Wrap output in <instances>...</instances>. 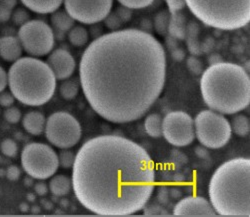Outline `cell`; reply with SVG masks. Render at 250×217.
<instances>
[{
	"mask_svg": "<svg viewBox=\"0 0 250 217\" xmlns=\"http://www.w3.org/2000/svg\"><path fill=\"white\" fill-rule=\"evenodd\" d=\"M80 84L92 109L112 123L141 118L160 96L166 56L160 42L141 29L95 38L79 64Z\"/></svg>",
	"mask_w": 250,
	"mask_h": 217,
	"instance_id": "cell-1",
	"label": "cell"
},
{
	"mask_svg": "<svg viewBox=\"0 0 250 217\" xmlns=\"http://www.w3.org/2000/svg\"><path fill=\"white\" fill-rule=\"evenodd\" d=\"M71 181L77 200L88 211L126 216L148 203L155 167L147 151L136 142L119 135H99L79 148Z\"/></svg>",
	"mask_w": 250,
	"mask_h": 217,
	"instance_id": "cell-2",
	"label": "cell"
},
{
	"mask_svg": "<svg viewBox=\"0 0 250 217\" xmlns=\"http://www.w3.org/2000/svg\"><path fill=\"white\" fill-rule=\"evenodd\" d=\"M200 89L209 109L223 115L236 114L250 103V78L238 64L220 62L202 72Z\"/></svg>",
	"mask_w": 250,
	"mask_h": 217,
	"instance_id": "cell-3",
	"label": "cell"
},
{
	"mask_svg": "<svg viewBox=\"0 0 250 217\" xmlns=\"http://www.w3.org/2000/svg\"><path fill=\"white\" fill-rule=\"evenodd\" d=\"M250 159L237 157L221 164L213 173L208 193L216 214L250 216Z\"/></svg>",
	"mask_w": 250,
	"mask_h": 217,
	"instance_id": "cell-4",
	"label": "cell"
},
{
	"mask_svg": "<svg viewBox=\"0 0 250 217\" xmlns=\"http://www.w3.org/2000/svg\"><path fill=\"white\" fill-rule=\"evenodd\" d=\"M56 78L48 64L36 57H21L10 66L8 86L16 100L28 106H41L54 95Z\"/></svg>",
	"mask_w": 250,
	"mask_h": 217,
	"instance_id": "cell-5",
	"label": "cell"
},
{
	"mask_svg": "<svg viewBox=\"0 0 250 217\" xmlns=\"http://www.w3.org/2000/svg\"><path fill=\"white\" fill-rule=\"evenodd\" d=\"M201 22L220 30H235L250 22V0H185Z\"/></svg>",
	"mask_w": 250,
	"mask_h": 217,
	"instance_id": "cell-6",
	"label": "cell"
},
{
	"mask_svg": "<svg viewBox=\"0 0 250 217\" xmlns=\"http://www.w3.org/2000/svg\"><path fill=\"white\" fill-rule=\"evenodd\" d=\"M193 120L195 138L202 146L218 149L230 140L231 125L223 114L211 109H205L200 111Z\"/></svg>",
	"mask_w": 250,
	"mask_h": 217,
	"instance_id": "cell-7",
	"label": "cell"
},
{
	"mask_svg": "<svg viewBox=\"0 0 250 217\" xmlns=\"http://www.w3.org/2000/svg\"><path fill=\"white\" fill-rule=\"evenodd\" d=\"M21 166L33 179L45 180L52 177L58 170V155L47 144L30 142L22 149Z\"/></svg>",
	"mask_w": 250,
	"mask_h": 217,
	"instance_id": "cell-8",
	"label": "cell"
},
{
	"mask_svg": "<svg viewBox=\"0 0 250 217\" xmlns=\"http://www.w3.org/2000/svg\"><path fill=\"white\" fill-rule=\"evenodd\" d=\"M46 139L60 149H69L81 139L82 130L78 120L70 113L57 111L52 113L45 123Z\"/></svg>",
	"mask_w": 250,
	"mask_h": 217,
	"instance_id": "cell-9",
	"label": "cell"
},
{
	"mask_svg": "<svg viewBox=\"0 0 250 217\" xmlns=\"http://www.w3.org/2000/svg\"><path fill=\"white\" fill-rule=\"evenodd\" d=\"M23 50L32 57L49 54L54 47L52 28L42 20L33 19L20 26L17 35Z\"/></svg>",
	"mask_w": 250,
	"mask_h": 217,
	"instance_id": "cell-10",
	"label": "cell"
},
{
	"mask_svg": "<svg viewBox=\"0 0 250 217\" xmlns=\"http://www.w3.org/2000/svg\"><path fill=\"white\" fill-rule=\"evenodd\" d=\"M162 136L173 146H188L195 139L194 120L184 111H171L162 120Z\"/></svg>",
	"mask_w": 250,
	"mask_h": 217,
	"instance_id": "cell-11",
	"label": "cell"
},
{
	"mask_svg": "<svg viewBox=\"0 0 250 217\" xmlns=\"http://www.w3.org/2000/svg\"><path fill=\"white\" fill-rule=\"evenodd\" d=\"M113 5V0H64L65 11L83 24H96L103 21Z\"/></svg>",
	"mask_w": 250,
	"mask_h": 217,
	"instance_id": "cell-12",
	"label": "cell"
},
{
	"mask_svg": "<svg viewBox=\"0 0 250 217\" xmlns=\"http://www.w3.org/2000/svg\"><path fill=\"white\" fill-rule=\"evenodd\" d=\"M172 214L176 216H215L216 212L210 201L202 196L191 195L179 200Z\"/></svg>",
	"mask_w": 250,
	"mask_h": 217,
	"instance_id": "cell-13",
	"label": "cell"
},
{
	"mask_svg": "<svg viewBox=\"0 0 250 217\" xmlns=\"http://www.w3.org/2000/svg\"><path fill=\"white\" fill-rule=\"evenodd\" d=\"M46 63L57 80L68 79L75 71L76 62L72 54L63 48L52 50Z\"/></svg>",
	"mask_w": 250,
	"mask_h": 217,
	"instance_id": "cell-14",
	"label": "cell"
},
{
	"mask_svg": "<svg viewBox=\"0 0 250 217\" xmlns=\"http://www.w3.org/2000/svg\"><path fill=\"white\" fill-rule=\"evenodd\" d=\"M22 45L18 37L7 35L0 37V57L7 62H15L22 55Z\"/></svg>",
	"mask_w": 250,
	"mask_h": 217,
	"instance_id": "cell-15",
	"label": "cell"
},
{
	"mask_svg": "<svg viewBox=\"0 0 250 217\" xmlns=\"http://www.w3.org/2000/svg\"><path fill=\"white\" fill-rule=\"evenodd\" d=\"M45 123V116L39 111H29L22 118V125L25 131L31 135H40L42 133Z\"/></svg>",
	"mask_w": 250,
	"mask_h": 217,
	"instance_id": "cell-16",
	"label": "cell"
},
{
	"mask_svg": "<svg viewBox=\"0 0 250 217\" xmlns=\"http://www.w3.org/2000/svg\"><path fill=\"white\" fill-rule=\"evenodd\" d=\"M22 4L29 10L38 14H48L58 10L64 0H21Z\"/></svg>",
	"mask_w": 250,
	"mask_h": 217,
	"instance_id": "cell-17",
	"label": "cell"
},
{
	"mask_svg": "<svg viewBox=\"0 0 250 217\" xmlns=\"http://www.w3.org/2000/svg\"><path fill=\"white\" fill-rule=\"evenodd\" d=\"M187 23H188V20H187L186 15L181 11L170 13L168 34L177 40H185Z\"/></svg>",
	"mask_w": 250,
	"mask_h": 217,
	"instance_id": "cell-18",
	"label": "cell"
},
{
	"mask_svg": "<svg viewBox=\"0 0 250 217\" xmlns=\"http://www.w3.org/2000/svg\"><path fill=\"white\" fill-rule=\"evenodd\" d=\"M72 188V181L66 175H53L49 182V190L54 196H65Z\"/></svg>",
	"mask_w": 250,
	"mask_h": 217,
	"instance_id": "cell-19",
	"label": "cell"
},
{
	"mask_svg": "<svg viewBox=\"0 0 250 217\" xmlns=\"http://www.w3.org/2000/svg\"><path fill=\"white\" fill-rule=\"evenodd\" d=\"M51 24L60 32H67L73 26L75 20L66 12L62 10H56L51 15Z\"/></svg>",
	"mask_w": 250,
	"mask_h": 217,
	"instance_id": "cell-20",
	"label": "cell"
},
{
	"mask_svg": "<svg viewBox=\"0 0 250 217\" xmlns=\"http://www.w3.org/2000/svg\"><path fill=\"white\" fill-rule=\"evenodd\" d=\"M162 120L163 118L157 113H151L145 118L144 129L150 137L158 138L162 136Z\"/></svg>",
	"mask_w": 250,
	"mask_h": 217,
	"instance_id": "cell-21",
	"label": "cell"
},
{
	"mask_svg": "<svg viewBox=\"0 0 250 217\" xmlns=\"http://www.w3.org/2000/svg\"><path fill=\"white\" fill-rule=\"evenodd\" d=\"M68 40L75 47H83L89 40V32L83 26H73L68 31Z\"/></svg>",
	"mask_w": 250,
	"mask_h": 217,
	"instance_id": "cell-22",
	"label": "cell"
},
{
	"mask_svg": "<svg viewBox=\"0 0 250 217\" xmlns=\"http://www.w3.org/2000/svg\"><path fill=\"white\" fill-rule=\"evenodd\" d=\"M231 125V130L232 131L240 137H244L249 134L250 131V124H249V119L247 116L243 114H238L232 119V124Z\"/></svg>",
	"mask_w": 250,
	"mask_h": 217,
	"instance_id": "cell-23",
	"label": "cell"
},
{
	"mask_svg": "<svg viewBox=\"0 0 250 217\" xmlns=\"http://www.w3.org/2000/svg\"><path fill=\"white\" fill-rule=\"evenodd\" d=\"M79 91V85L75 80L65 79L59 86L60 95L66 100L74 99Z\"/></svg>",
	"mask_w": 250,
	"mask_h": 217,
	"instance_id": "cell-24",
	"label": "cell"
},
{
	"mask_svg": "<svg viewBox=\"0 0 250 217\" xmlns=\"http://www.w3.org/2000/svg\"><path fill=\"white\" fill-rule=\"evenodd\" d=\"M170 18V12L163 10L156 14L154 18V28L160 35L168 34V23Z\"/></svg>",
	"mask_w": 250,
	"mask_h": 217,
	"instance_id": "cell-25",
	"label": "cell"
},
{
	"mask_svg": "<svg viewBox=\"0 0 250 217\" xmlns=\"http://www.w3.org/2000/svg\"><path fill=\"white\" fill-rule=\"evenodd\" d=\"M74 161H75V154L68 149H62L60 151V153L58 154L59 166L63 167L65 169L72 168Z\"/></svg>",
	"mask_w": 250,
	"mask_h": 217,
	"instance_id": "cell-26",
	"label": "cell"
},
{
	"mask_svg": "<svg viewBox=\"0 0 250 217\" xmlns=\"http://www.w3.org/2000/svg\"><path fill=\"white\" fill-rule=\"evenodd\" d=\"M0 149H1V152L3 155L9 158H13L17 155L18 153V146L17 143L10 139L6 138L1 142V145H0Z\"/></svg>",
	"mask_w": 250,
	"mask_h": 217,
	"instance_id": "cell-27",
	"label": "cell"
},
{
	"mask_svg": "<svg viewBox=\"0 0 250 217\" xmlns=\"http://www.w3.org/2000/svg\"><path fill=\"white\" fill-rule=\"evenodd\" d=\"M103 21H104V24H105V26L111 31L120 30V28L123 25V22L118 17V15L115 13V11H113V12L110 11L109 14L105 18H104Z\"/></svg>",
	"mask_w": 250,
	"mask_h": 217,
	"instance_id": "cell-28",
	"label": "cell"
},
{
	"mask_svg": "<svg viewBox=\"0 0 250 217\" xmlns=\"http://www.w3.org/2000/svg\"><path fill=\"white\" fill-rule=\"evenodd\" d=\"M122 5L130 9H142L151 5L154 0H117Z\"/></svg>",
	"mask_w": 250,
	"mask_h": 217,
	"instance_id": "cell-29",
	"label": "cell"
},
{
	"mask_svg": "<svg viewBox=\"0 0 250 217\" xmlns=\"http://www.w3.org/2000/svg\"><path fill=\"white\" fill-rule=\"evenodd\" d=\"M186 65L187 68H188L189 71L194 75H200L204 71L202 61L194 55H191L187 58Z\"/></svg>",
	"mask_w": 250,
	"mask_h": 217,
	"instance_id": "cell-30",
	"label": "cell"
},
{
	"mask_svg": "<svg viewBox=\"0 0 250 217\" xmlns=\"http://www.w3.org/2000/svg\"><path fill=\"white\" fill-rule=\"evenodd\" d=\"M4 118L8 123L16 124L21 120V111L17 107L10 106L4 111Z\"/></svg>",
	"mask_w": 250,
	"mask_h": 217,
	"instance_id": "cell-31",
	"label": "cell"
},
{
	"mask_svg": "<svg viewBox=\"0 0 250 217\" xmlns=\"http://www.w3.org/2000/svg\"><path fill=\"white\" fill-rule=\"evenodd\" d=\"M11 18L16 25L21 26L26 23L27 21H29V14L25 9L18 8L15 11H12Z\"/></svg>",
	"mask_w": 250,
	"mask_h": 217,
	"instance_id": "cell-32",
	"label": "cell"
},
{
	"mask_svg": "<svg viewBox=\"0 0 250 217\" xmlns=\"http://www.w3.org/2000/svg\"><path fill=\"white\" fill-rule=\"evenodd\" d=\"M187 48H188L191 55L198 56L202 54V48H201V42L198 40V37H189L185 38Z\"/></svg>",
	"mask_w": 250,
	"mask_h": 217,
	"instance_id": "cell-33",
	"label": "cell"
},
{
	"mask_svg": "<svg viewBox=\"0 0 250 217\" xmlns=\"http://www.w3.org/2000/svg\"><path fill=\"white\" fill-rule=\"evenodd\" d=\"M144 211L143 214L144 215H147V216H153V215H167L169 214L167 210H165L162 206L160 205H150L148 207H144Z\"/></svg>",
	"mask_w": 250,
	"mask_h": 217,
	"instance_id": "cell-34",
	"label": "cell"
},
{
	"mask_svg": "<svg viewBox=\"0 0 250 217\" xmlns=\"http://www.w3.org/2000/svg\"><path fill=\"white\" fill-rule=\"evenodd\" d=\"M166 4L168 6V11L170 13L182 11V9L186 6L185 0H165Z\"/></svg>",
	"mask_w": 250,
	"mask_h": 217,
	"instance_id": "cell-35",
	"label": "cell"
},
{
	"mask_svg": "<svg viewBox=\"0 0 250 217\" xmlns=\"http://www.w3.org/2000/svg\"><path fill=\"white\" fill-rule=\"evenodd\" d=\"M115 13L118 15V17L121 19V21H122L123 23L128 22V21L132 17V9L127 8V7H125V6L117 7V9L115 10Z\"/></svg>",
	"mask_w": 250,
	"mask_h": 217,
	"instance_id": "cell-36",
	"label": "cell"
},
{
	"mask_svg": "<svg viewBox=\"0 0 250 217\" xmlns=\"http://www.w3.org/2000/svg\"><path fill=\"white\" fill-rule=\"evenodd\" d=\"M14 100H15V97L11 92H6V91L0 92V106L8 108L12 106V104L14 103Z\"/></svg>",
	"mask_w": 250,
	"mask_h": 217,
	"instance_id": "cell-37",
	"label": "cell"
},
{
	"mask_svg": "<svg viewBox=\"0 0 250 217\" xmlns=\"http://www.w3.org/2000/svg\"><path fill=\"white\" fill-rule=\"evenodd\" d=\"M21 176V170L17 165H11L6 170V177L10 181H16Z\"/></svg>",
	"mask_w": 250,
	"mask_h": 217,
	"instance_id": "cell-38",
	"label": "cell"
},
{
	"mask_svg": "<svg viewBox=\"0 0 250 217\" xmlns=\"http://www.w3.org/2000/svg\"><path fill=\"white\" fill-rule=\"evenodd\" d=\"M12 15V9L0 2V22H6Z\"/></svg>",
	"mask_w": 250,
	"mask_h": 217,
	"instance_id": "cell-39",
	"label": "cell"
},
{
	"mask_svg": "<svg viewBox=\"0 0 250 217\" xmlns=\"http://www.w3.org/2000/svg\"><path fill=\"white\" fill-rule=\"evenodd\" d=\"M34 191L38 196H45V195L48 193V186L43 180H39L34 185Z\"/></svg>",
	"mask_w": 250,
	"mask_h": 217,
	"instance_id": "cell-40",
	"label": "cell"
},
{
	"mask_svg": "<svg viewBox=\"0 0 250 217\" xmlns=\"http://www.w3.org/2000/svg\"><path fill=\"white\" fill-rule=\"evenodd\" d=\"M8 85V73L3 67L0 66V92L5 90Z\"/></svg>",
	"mask_w": 250,
	"mask_h": 217,
	"instance_id": "cell-41",
	"label": "cell"
},
{
	"mask_svg": "<svg viewBox=\"0 0 250 217\" xmlns=\"http://www.w3.org/2000/svg\"><path fill=\"white\" fill-rule=\"evenodd\" d=\"M170 52H171L172 58H173L175 61H177V62L182 61V60L185 58V56H186V53H185V51L182 49L181 46L177 47L176 49H174V50H172V51H170Z\"/></svg>",
	"mask_w": 250,
	"mask_h": 217,
	"instance_id": "cell-42",
	"label": "cell"
},
{
	"mask_svg": "<svg viewBox=\"0 0 250 217\" xmlns=\"http://www.w3.org/2000/svg\"><path fill=\"white\" fill-rule=\"evenodd\" d=\"M179 41L180 40H177L176 38H174V37L169 35V36L166 37V41H165L166 42V46L169 48L170 51H172V50H174V49H176L177 47L180 46Z\"/></svg>",
	"mask_w": 250,
	"mask_h": 217,
	"instance_id": "cell-43",
	"label": "cell"
},
{
	"mask_svg": "<svg viewBox=\"0 0 250 217\" xmlns=\"http://www.w3.org/2000/svg\"><path fill=\"white\" fill-rule=\"evenodd\" d=\"M168 194L169 192L166 190L164 187L159 189V192H158V200L161 204H166L168 202Z\"/></svg>",
	"mask_w": 250,
	"mask_h": 217,
	"instance_id": "cell-44",
	"label": "cell"
},
{
	"mask_svg": "<svg viewBox=\"0 0 250 217\" xmlns=\"http://www.w3.org/2000/svg\"><path fill=\"white\" fill-rule=\"evenodd\" d=\"M213 45H214V41H213V39H211V38L207 39L206 41L202 42V43H201L202 53H205V52H210V51H211V49L213 48Z\"/></svg>",
	"mask_w": 250,
	"mask_h": 217,
	"instance_id": "cell-45",
	"label": "cell"
},
{
	"mask_svg": "<svg viewBox=\"0 0 250 217\" xmlns=\"http://www.w3.org/2000/svg\"><path fill=\"white\" fill-rule=\"evenodd\" d=\"M206 147H197L196 148V150H195V152H196V155L198 156V157H200V158H202V159H206L208 156H209V153L207 152V150L205 149Z\"/></svg>",
	"mask_w": 250,
	"mask_h": 217,
	"instance_id": "cell-46",
	"label": "cell"
},
{
	"mask_svg": "<svg viewBox=\"0 0 250 217\" xmlns=\"http://www.w3.org/2000/svg\"><path fill=\"white\" fill-rule=\"evenodd\" d=\"M222 61H223V59H222V57L218 53H213V54H211L209 56V58H208V62H209L210 65L217 64V63H220Z\"/></svg>",
	"mask_w": 250,
	"mask_h": 217,
	"instance_id": "cell-47",
	"label": "cell"
},
{
	"mask_svg": "<svg viewBox=\"0 0 250 217\" xmlns=\"http://www.w3.org/2000/svg\"><path fill=\"white\" fill-rule=\"evenodd\" d=\"M0 2L4 4V5H6V6H8L9 8L13 9L17 4V0H0Z\"/></svg>",
	"mask_w": 250,
	"mask_h": 217,
	"instance_id": "cell-48",
	"label": "cell"
},
{
	"mask_svg": "<svg viewBox=\"0 0 250 217\" xmlns=\"http://www.w3.org/2000/svg\"><path fill=\"white\" fill-rule=\"evenodd\" d=\"M20 207H21V211L22 212H27L29 210V207H28V205L26 203L21 204V206H20Z\"/></svg>",
	"mask_w": 250,
	"mask_h": 217,
	"instance_id": "cell-49",
	"label": "cell"
},
{
	"mask_svg": "<svg viewBox=\"0 0 250 217\" xmlns=\"http://www.w3.org/2000/svg\"><path fill=\"white\" fill-rule=\"evenodd\" d=\"M29 197H30V198H29V200H30V201H34V199H35V196H34V195H32V196H31V195L29 194Z\"/></svg>",
	"mask_w": 250,
	"mask_h": 217,
	"instance_id": "cell-50",
	"label": "cell"
}]
</instances>
